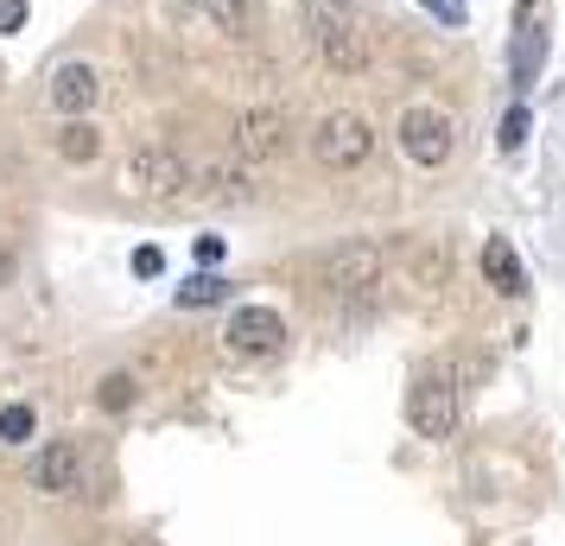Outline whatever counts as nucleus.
Segmentation results:
<instances>
[{
    "instance_id": "1",
    "label": "nucleus",
    "mask_w": 565,
    "mask_h": 546,
    "mask_svg": "<svg viewBox=\"0 0 565 546\" xmlns=\"http://www.w3.org/2000/svg\"><path fill=\"white\" fill-rule=\"evenodd\" d=\"M311 159H318L324 172H356V165H369V159H375V128H369V115H356V108L324 115L318 133H311Z\"/></svg>"
},
{
    "instance_id": "2",
    "label": "nucleus",
    "mask_w": 565,
    "mask_h": 546,
    "mask_svg": "<svg viewBox=\"0 0 565 546\" xmlns=\"http://www.w3.org/2000/svg\"><path fill=\"white\" fill-rule=\"evenodd\" d=\"M184 184H191V165H184L172 147H134V153L121 159V191H128V197L172 204V197H184Z\"/></svg>"
},
{
    "instance_id": "3",
    "label": "nucleus",
    "mask_w": 565,
    "mask_h": 546,
    "mask_svg": "<svg viewBox=\"0 0 565 546\" xmlns=\"http://www.w3.org/2000/svg\"><path fill=\"white\" fill-rule=\"evenodd\" d=\"M401 153L413 159V165H426V172H438L445 159L458 153V133H451V115L445 108H433V103H413V108H401Z\"/></svg>"
},
{
    "instance_id": "4",
    "label": "nucleus",
    "mask_w": 565,
    "mask_h": 546,
    "mask_svg": "<svg viewBox=\"0 0 565 546\" xmlns=\"http://www.w3.org/2000/svg\"><path fill=\"white\" fill-rule=\"evenodd\" d=\"M387 267V248L382 242H369V235H350V242H337L331 255L318 260V280L331 292H369L375 280H382Z\"/></svg>"
},
{
    "instance_id": "5",
    "label": "nucleus",
    "mask_w": 565,
    "mask_h": 546,
    "mask_svg": "<svg viewBox=\"0 0 565 546\" xmlns=\"http://www.w3.org/2000/svg\"><path fill=\"white\" fill-rule=\"evenodd\" d=\"M407 426L419 439H458V382H445V375H419L407 388Z\"/></svg>"
},
{
    "instance_id": "6",
    "label": "nucleus",
    "mask_w": 565,
    "mask_h": 546,
    "mask_svg": "<svg viewBox=\"0 0 565 546\" xmlns=\"http://www.w3.org/2000/svg\"><path fill=\"white\" fill-rule=\"evenodd\" d=\"M32 490L39 495H96V477L83 464V445L77 439H57L32 458Z\"/></svg>"
},
{
    "instance_id": "7",
    "label": "nucleus",
    "mask_w": 565,
    "mask_h": 546,
    "mask_svg": "<svg viewBox=\"0 0 565 546\" xmlns=\"http://www.w3.org/2000/svg\"><path fill=\"white\" fill-rule=\"evenodd\" d=\"M223 343H230L235 356H280L286 324H280V312H267V306H242V312L223 324Z\"/></svg>"
},
{
    "instance_id": "8",
    "label": "nucleus",
    "mask_w": 565,
    "mask_h": 546,
    "mask_svg": "<svg viewBox=\"0 0 565 546\" xmlns=\"http://www.w3.org/2000/svg\"><path fill=\"white\" fill-rule=\"evenodd\" d=\"M191 197H204V204H255V172L248 165H235V159H204L191 184H184Z\"/></svg>"
},
{
    "instance_id": "9",
    "label": "nucleus",
    "mask_w": 565,
    "mask_h": 546,
    "mask_svg": "<svg viewBox=\"0 0 565 546\" xmlns=\"http://www.w3.org/2000/svg\"><path fill=\"white\" fill-rule=\"evenodd\" d=\"M286 140H292V128H286V115L274 103L267 108H242V121H235V153L242 159H280Z\"/></svg>"
},
{
    "instance_id": "10",
    "label": "nucleus",
    "mask_w": 565,
    "mask_h": 546,
    "mask_svg": "<svg viewBox=\"0 0 565 546\" xmlns=\"http://www.w3.org/2000/svg\"><path fill=\"white\" fill-rule=\"evenodd\" d=\"M96 103H103L96 64H57V77H52V108L57 115H89Z\"/></svg>"
},
{
    "instance_id": "11",
    "label": "nucleus",
    "mask_w": 565,
    "mask_h": 546,
    "mask_svg": "<svg viewBox=\"0 0 565 546\" xmlns=\"http://www.w3.org/2000/svg\"><path fill=\"white\" fill-rule=\"evenodd\" d=\"M401 267H407L413 287H426V292H438L445 280H451V255L438 248L433 235H413V242H401Z\"/></svg>"
},
{
    "instance_id": "12",
    "label": "nucleus",
    "mask_w": 565,
    "mask_h": 546,
    "mask_svg": "<svg viewBox=\"0 0 565 546\" xmlns=\"http://www.w3.org/2000/svg\"><path fill=\"white\" fill-rule=\"evenodd\" d=\"M210 26L223 32V39H255L260 20H267V7L260 0H204Z\"/></svg>"
},
{
    "instance_id": "13",
    "label": "nucleus",
    "mask_w": 565,
    "mask_h": 546,
    "mask_svg": "<svg viewBox=\"0 0 565 546\" xmlns=\"http://www.w3.org/2000/svg\"><path fill=\"white\" fill-rule=\"evenodd\" d=\"M483 280L502 292V299H514V292L527 287V274H521V255H514L502 235H489V242H483Z\"/></svg>"
},
{
    "instance_id": "14",
    "label": "nucleus",
    "mask_w": 565,
    "mask_h": 546,
    "mask_svg": "<svg viewBox=\"0 0 565 546\" xmlns=\"http://www.w3.org/2000/svg\"><path fill=\"white\" fill-rule=\"evenodd\" d=\"M540 64H546V32H521V39H514V52H509V83H514V96H527V89H534L540 83Z\"/></svg>"
},
{
    "instance_id": "15",
    "label": "nucleus",
    "mask_w": 565,
    "mask_h": 546,
    "mask_svg": "<svg viewBox=\"0 0 565 546\" xmlns=\"http://www.w3.org/2000/svg\"><path fill=\"white\" fill-rule=\"evenodd\" d=\"M57 159H64V165H96V159H103V133L89 128L83 115H71V121L57 128Z\"/></svg>"
},
{
    "instance_id": "16",
    "label": "nucleus",
    "mask_w": 565,
    "mask_h": 546,
    "mask_svg": "<svg viewBox=\"0 0 565 546\" xmlns=\"http://www.w3.org/2000/svg\"><path fill=\"white\" fill-rule=\"evenodd\" d=\"M172 299H179L184 312H198V306H216V299H230V280H223L216 267H204V274H191V280L172 292Z\"/></svg>"
},
{
    "instance_id": "17",
    "label": "nucleus",
    "mask_w": 565,
    "mask_h": 546,
    "mask_svg": "<svg viewBox=\"0 0 565 546\" xmlns=\"http://www.w3.org/2000/svg\"><path fill=\"white\" fill-rule=\"evenodd\" d=\"M134 400H140V382H134L128 368H115V375L96 382V407H103V414H128Z\"/></svg>"
},
{
    "instance_id": "18",
    "label": "nucleus",
    "mask_w": 565,
    "mask_h": 546,
    "mask_svg": "<svg viewBox=\"0 0 565 546\" xmlns=\"http://www.w3.org/2000/svg\"><path fill=\"white\" fill-rule=\"evenodd\" d=\"M527 133H534V115H527V103L514 96L509 115H502V128H495V147H502V153H521V147H527Z\"/></svg>"
},
{
    "instance_id": "19",
    "label": "nucleus",
    "mask_w": 565,
    "mask_h": 546,
    "mask_svg": "<svg viewBox=\"0 0 565 546\" xmlns=\"http://www.w3.org/2000/svg\"><path fill=\"white\" fill-rule=\"evenodd\" d=\"M32 426H39V419H32V407H26V400L0 407V445H26V439H32Z\"/></svg>"
},
{
    "instance_id": "20",
    "label": "nucleus",
    "mask_w": 565,
    "mask_h": 546,
    "mask_svg": "<svg viewBox=\"0 0 565 546\" xmlns=\"http://www.w3.org/2000/svg\"><path fill=\"white\" fill-rule=\"evenodd\" d=\"M426 13H433L438 26H463V13H470V0H419Z\"/></svg>"
},
{
    "instance_id": "21",
    "label": "nucleus",
    "mask_w": 565,
    "mask_h": 546,
    "mask_svg": "<svg viewBox=\"0 0 565 546\" xmlns=\"http://www.w3.org/2000/svg\"><path fill=\"white\" fill-rule=\"evenodd\" d=\"M134 274H140V280H153V274H166V255H159L153 242H140V248H134Z\"/></svg>"
},
{
    "instance_id": "22",
    "label": "nucleus",
    "mask_w": 565,
    "mask_h": 546,
    "mask_svg": "<svg viewBox=\"0 0 565 546\" xmlns=\"http://www.w3.org/2000/svg\"><path fill=\"white\" fill-rule=\"evenodd\" d=\"M191 255H198V267H216V260H223V235H198Z\"/></svg>"
},
{
    "instance_id": "23",
    "label": "nucleus",
    "mask_w": 565,
    "mask_h": 546,
    "mask_svg": "<svg viewBox=\"0 0 565 546\" xmlns=\"http://www.w3.org/2000/svg\"><path fill=\"white\" fill-rule=\"evenodd\" d=\"M26 26V0H0V32H20Z\"/></svg>"
},
{
    "instance_id": "24",
    "label": "nucleus",
    "mask_w": 565,
    "mask_h": 546,
    "mask_svg": "<svg viewBox=\"0 0 565 546\" xmlns=\"http://www.w3.org/2000/svg\"><path fill=\"white\" fill-rule=\"evenodd\" d=\"M13 274H20V255H13V242L0 235V292L13 287Z\"/></svg>"
},
{
    "instance_id": "25",
    "label": "nucleus",
    "mask_w": 565,
    "mask_h": 546,
    "mask_svg": "<svg viewBox=\"0 0 565 546\" xmlns=\"http://www.w3.org/2000/svg\"><path fill=\"white\" fill-rule=\"evenodd\" d=\"M489 375V356H470V363H458V388H477Z\"/></svg>"
}]
</instances>
